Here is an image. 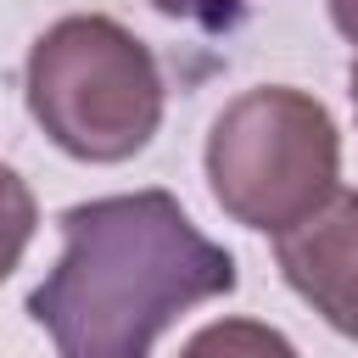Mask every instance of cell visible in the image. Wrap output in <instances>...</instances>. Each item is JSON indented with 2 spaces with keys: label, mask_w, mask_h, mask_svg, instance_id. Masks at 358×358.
Listing matches in <instances>:
<instances>
[{
  "label": "cell",
  "mask_w": 358,
  "mask_h": 358,
  "mask_svg": "<svg viewBox=\"0 0 358 358\" xmlns=\"http://www.w3.org/2000/svg\"><path fill=\"white\" fill-rule=\"evenodd\" d=\"M347 95H352V112H358V56H352V67H347Z\"/></svg>",
  "instance_id": "cell-9"
},
{
  "label": "cell",
  "mask_w": 358,
  "mask_h": 358,
  "mask_svg": "<svg viewBox=\"0 0 358 358\" xmlns=\"http://www.w3.org/2000/svg\"><path fill=\"white\" fill-rule=\"evenodd\" d=\"M235 341H252V347H285L280 336H268V330H201L190 347L201 352V347H235Z\"/></svg>",
  "instance_id": "cell-7"
},
{
  "label": "cell",
  "mask_w": 358,
  "mask_h": 358,
  "mask_svg": "<svg viewBox=\"0 0 358 358\" xmlns=\"http://www.w3.org/2000/svg\"><path fill=\"white\" fill-rule=\"evenodd\" d=\"M330 22L341 28V39L358 45V0H330Z\"/></svg>",
  "instance_id": "cell-8"
},
{
  "label": "cell",
  "mask_w": 358,
  "mask_h": 358,
  "mask_svg": "<svg viewBox=\"0 0 358 358\" xmlns=\"http://www.w3.org/2000/svg\"><path fill=\"white\" fill-rule=\"evenodd\" d=\"M201 168L224 218L280 235L336 190L341 134L319 95L291 84H257L213 117Z\"/></svg>",
  "instance_id": "cell-3"
},
{
  "label": "cell",
  "mask_w": 358,
  "mask_h": 358,
  "mask_svg": "<svg viewBox=\"0 0 358 358\" xmlns=\"http://www.w3.org/2000/svg\"><path fill=\"white\" fill-rule=\"evenodd\" d=\"M285 285L347 341H358V190H330L308 218L274 235Z\"/></svg>",
  "instance_id": "cell-4"
},
{
  "label": "cell",
  "mask_w": 358,
  "mask_h": 358,
  "mask_svg": "<svg viewBox=\"0 0 358 358\" xmlns=\"http://www.w3.org/2000/svg\"><path fill=\"white\" fill-rule=\"evenodd\" d=\"M34 229H39L34 190H28V179H22V173L0 157V280L22 263V252H28Z\"/></svg>",
  "instance_id": "cell-5"
},
{
  "label": "cell",
  "mask_w": 358,
  "mask_h": 358,
  "mask_svg": "<svg viewBox=\"0 0 358 358\" xmlns=\"http://www.w3.org/2000/svg\"><path fill=\"white\" fill-rule=\"evenodd\" d=\"M162 17H179V22H207V28H218L224 17H235V6L241 0H151Z\"/></svg>",
  "instance_id": "cell-6"
},
{
  "label": "cell",
  "mask_w": 358,
  "mask_h": 358,
  "mask_svg": "<svg viewBox=\"0 0 358 358\" xmlns=\"http://www.w3.org/2000/svg\"><path fill=\"white\" fill-rule=\"evenodd\" d=\"M34 123L78 162H129L162 129V67L117 17L73 11L50 22L22 67Z\"/></svg>",
  "instance_id": "cell-2"
},
{
  "label": "cell",
  "mask_w": 358,
  "mask_h": 358,
  "mask_svg": "<svg viewBox=\"0 0 358 358\" xmlns=\"http://www.w3.org/2000/svg\"><path fill=\"white\" fill-rule=\"evenodd\" d=\"M62 257L34 285L28 319L67 358H140L190 308L235 291V257L207 241L179 196L129 190L67 207Z\"/></svg>",
  "instance_id": "cell-1"
}]
</instances>
